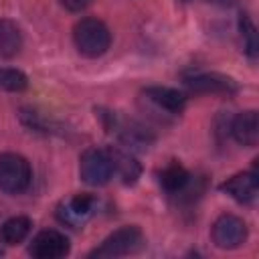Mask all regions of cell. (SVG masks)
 Here are the masks:
<instances>
[{
    "label": "cell",
    "instance_id": "cell-1",
    "mask_svg": "<svg viewBox=\"0 0 259 259\" xmlns=\"http://www.w3.org/2000/svg\"><path fill=\"white\" fill-rule=\"evenodd\" d=\"M73 42L83 57L97 59L107 53L111 45V32L105 22L97 18H81L73 28Z\"/></svg>",
    "mask_w": 259,
    "mask_h": 259
},
{
    "label": "cell",
    "instance_id": "cell-2",
    "mask_svg": "<svg viewBox=\"0 0 259 259\" xmlns=\"http://www.w3.org/2000/svg\"><path fill=\"white\" fill-rule=\"evenodd\" d=\"M146 239L140 227L136 225H125L107 235L91 253L89 257H99V259H111V257H125L134 255L144 247Z\"/></svg>",
    "mask_w": 259,
    "mask_h": 259
},
{
    "label": "cell",
    "instance_id": "cell-3",
    "mask_svg": "<svg viewBox=\"0 0 259 259\" xmlns=\"http://www.w3.org/2000/svg\"><path fill=\"white\" fill-rule=\"evenodd\" d=\"M32 168L28 160L14 152L0 154V190L6 194H20L30 186Z\"/></svg>",
    "mask_w": 259,
    "mask_h": 259
},
{
    "label": "cell",
    "instance_id": "cell-4",
    "mask_svg": "<svg viewBox=\"0 0 259 259\" xmlns=\"http://www.w3.org/2000/svg\"><path fill=\"white\" fill-rule=\"evenodd\" d=\"M81 180L89 186H103L113 178L107 148H87L79 158Z\"/></svg>",
    "mask_w": 259,
    "mask_h": 259
},
{
    "label": "cell",
    "instance_id": "cell-5",
    "mask_svg": "<svg viewBox=\"0 0 259 259\" xmlns=\"http://www.w3.org/2000/svg\"><path fill=\"white\" fill-rule=\"evenodd\" d=\"M247 223L237 214H221L210 227V239L219 249H237L247 241Z\"/></svg>",
    "mask_w": 259,
    "mask_h": 259
},
{
    "label": "cell",
    "instance_id": "cell-6",
    "mask_svg": "<svg viewBox=\"0 0 259 259\" xmlns=\"http://www.w3.org/2000/svg\"><path fill=\"white\" fill-rule=\"evenodd\" d=\"M95 208H97V198L89 192H79L69 196L57 206V219L71 229H81L91 219Z\"/></svg>",
    "mask_w": 259,
    "mask_h": 259
},
{
    "label": "cell",
    "instance_id": "cell-7",
    "mask_svg": "<svg viewBox=\"0 0 259 259\" xmlns=\"http://www.w3.org/2000/svg\"><path fill=\"white\" fill-rule=\"evenodd\" d=\"M184 85L190 93L198 95H235L239 91V85L233 77L223 75V73H194L184 79Z\"/></svg>",
    "mask_w": 259,
    "mask_h": 259
},
{
    "label": "cell",
    "instance_id": "cell-8",
    "mask_svg": "<svg viewBox=\"0 0 259 259\" xmlns=\"http://www.w3.org/2000/svg\"><path fill=\"white\" fill-rule=\"evenodd\" d=\"M69 251H71L69 239L55 229L38 231L28 245V253L34 259H61L69 255Z\"/></svg>",
    "mask_w": 259,
    "mask_h": 259
},
{
    "label": "cell",
    "instance_id": "cell-9",
    "mask_svg": "<svg viewBox=\"0 0 259 259\" xmlns=\"http://www.w3.org/2000/svg\"><path fill=\"white\" fill-rule=\"evenodd\" d=\"M221 190H225L231 198H235L241 204H253L259 194V176L255 170L239 172L225 180L221 184Z\"/></svg>",
    "mask_w": 259,
    "mask_h": 259
},
{
    "label": "cell",
    "instance_id": "cell-10",
    "mask_svg": "<svg viewBox=\"0 0 259 259\" xmlns=\"http://www.w3.org/2000/svg\"><path fill=\"white\" fill-rule=\"evenodd\" d=\"M229 134L237 144L245 148H255L259 142V115L255 109L237 113L229 123Z\"/></svg>",
    "mask_w": 259,
    "mask_h": 259
},
{
    "label": "cell",
    "instance_id": "cell-11",
    "mask_svg": "<svg viewBox=\"0 0 259 259\" xmlns=\"http://www.w3.org/2000/svg\"><path fill=\"white\" fill-rule=\"evenodd\" d=\"M107 154L111 160L113 176H117L123 184H136L142 174V166L136 160V156L121 148H107Z\"/></svg>",
    "mask_w": 259,
    "mask_h": 259
},
{
    "label": "cell",
    "instance_id": "cell-12",
    "mask_svg": "<svg viewBox=\"0 0 259 259\" xmlns=\"http://www.w3.org/2000/svg\"><path fill=\"white\" fill-rule=\"evenodd\" d=\"M144 95H146V99H148L150 103H154L158 109L168 111V113H172V115L182 113L184 107H186V97H184V93H180L178 89H172V87H160V85L148 87V89L144 91Z\"/></svg>",
    "mask_w": 259,
    "mask_h": 259
},
{
    "label": "cell",
    "instance_id": "cell-13",
    "mask_svg": "<svg viewBox=\"0 0 259 259\" xmlns=\"http://www.w3.org/2000/svg\"><path fill=\"white\" fill-rule=\"evenodd\" d=\"M22 49V32L16 22L0 18V61L16 57Z\"/></svg>",
    "mask_w": 259,
    "mask_h": 259
},
{
    "label": "cell",
    "instance_id": "cell-14",
    "mask_svg": "<svg viewBox=\"0 0 259 259\" xmlns=\"http://www.w3.org/2000/svg\"><path fill=\"white\" fill-rule=\"evenodd\" d=\"M32 229L28 217H12L0 225V243L4 245H18L22 243Z\"/></svg>",
    "mask_w": 259,
    "mask_h": 259
},
{
    "label": "cell",
    "instance_id": "cell-15",
    "mask_svg": "<svg viewBox=\"0 0 259 259\" xmlns=\"http://www.w3.org/2000/svg\"><path fill=\"white\" fill-rule=\"evenodd\" d=\"M188 180H190L188 170H186L180 162H176V160H172V162H170L168 166H164L162 172H160V184H162V188H164L166 192H170V194H178V192L186 186Z\"/></svg>",
    "mask_w": 259,
    "mask_h": 259
},
{
    "label": "cell",
    "instance_id": "cell-16",
    "mask_svg": "<svg viewBox=\"0 0 259 259\" xmlns=\"http://www.w3.org/2000/svg\"><path fill=\"white\" fill-rule=\"evenodd\" d=\"M239 32H241V40H243V53L255 61L259 55V40H257V28L253 24V20L249 18V14L241 12L239 16Z\"/></svg>",
    "mask_w": 259,
    "mask_h": 259
},
{
    "label": "cell",
    "instance_id": "cell-17",
    "mask_svg": "<svg viewBox=\"0 0 259 259\" xmlns=\"http://www.w3.org/2000/svg\"><path fill=\"white\" fill-rule=\"evenodd\" d=\"M28 87V77L12 67H0V91L20 93Z\"/></svg>",
    "mask_w": 259,
    "mask_h": 259
},
{
    "label": "cell",
    "instance_id": "cell-18",
    "mask_svg": "<svg viewBox=\"0 0 259 259\" xmlns=\"http://www.w3.org/2000/svg\"><path fill=\"white\" fill-rule=\"evenodd\" d=\"M69 12H81V10H85L87 6H89V2L91 0H59Z\"/></svg>",
    "mask_w": 259,
    "mask_h": 259
},
{
    "label": "cell",
    "instance_id": "cell-19",
    "mask_svg": "<svg viewBox=\"0 0 259 259\" xmlns=\"http://www.w3.org/2000/svg\"><path fill=\"white\" fill-rule=\"evenodd\" d=\"M210 2H221V4H225V2H229V0H210Z\"/></svg>",
    "mask_w": 259,
    "mask_h": 259
}]
</instances>
